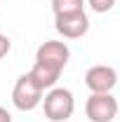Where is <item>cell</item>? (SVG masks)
Instances as JSON below:
<instances>
[{
  "label": "cell",
  "mask_w": 120,
  "mask_h": 122,
  "mask_svg": "<svg viewBox=\"0 0 120 122\" xmlns=\"http://www.w3.org/2000/svg\"><path fill=\"white\" fill-rule=\"evenodd\" d=\"M85 10V0H52V12L57 14H68V12H80Z\"/></svg>",
  "instance_id": "52a82bcc"
},
{
  "label": "cell",
  "mask_w": 120,
  "mask_h": 122,
  "mask_svg": "<svg viewBox=\"0 0 120 122\" xmlns=\"http://www.w3.org/2000/svg\"><path fill=\"white\" fill-rule=\"evenodd\" d=\"M85 115L90 122H113L118 115V101L113 94H90L85 101Z\"/></svg>",
  "instance_id": "5b68a950"
},
{
  "label": "cell",
  "mask_w": 120,
  "mask_h": 122,
  "mask_svg": "<svg viewBox=\"0 0 120 122\" xmlns=\"http://www.w3.org/2000/svg\"><path fill=\"white\" fill-rule=\"evenodd\" d=\"M43 110L45 117L49 122H66L75 110V99L73 92L66 87H52L47 89V94H43Z\"/></svg>",
  "instance_id": "6da1fadb"
},
{
  "label": "cell",
  "mask_w": 120,
  "mask_h": 122,
  "mask_svg": "<svg viewBox=\"0 0 120 122\" xmlns=\"http://www.w3.org/2000/svg\"><path fill=\"white\" fill-rule=\"evenodd\" d=\"M118 85V73L113 66H106V63H97L87 68L85 73V87L92 94H113Z\"/></svg>",
  "instance_id": "277c9868"
},
{
  "label": "cell",
  "mask_w": 120,
  "mask_h": 122,
  "mask_svg": "<svg viewBox=\"0 0 120 122\" xmlns=\"http://www.w3.org/2000/svg\"><path fill=\"white\" fill-rule=\"evenodd\" d=\"M10 49H12V40H10L5 33H0V59H5V56L10 54Z\"/></svg>",
  "instance_id": "9c48e42d"
},
{
  "label": "cell",
  "mask_w": 120,
  "mask_h": 122,
  "mask_svg": "<svg viewBox=\"0 0 120 122\" xmlns=\"http://www.w3.org/2000/svg\"><path fill=\"white\" fill-rule=\"evenodd\" d=\"M54 30L68 38V40H78L90 30V16L85 10L80 12H68V14H57L54 16Z\"/></svg>",
  "instance_id": "8992f818"
},
{
  "label": "cell",
  "mask_w": 120,
  "mask_h": 122,
  "mask_svg": "<svg viewBox=\"0 0 120 122\" xmlns=\"http://www.w3.org/2000/svg\"><path fill=\"white\" fill-rule=\"evenodd\" d=\"M85 5H90V10H94L97 14H104L115 7V0H85Z\"/></svg>",
  "instance_id": "ba28073f"
},
{
  "label": "cell",
  "mask_w": 120,
  "mask_h": 122,
  "mask_svg": "<svg viewBox=\"0 0 120 122\" xmlns=\"http://www.w3.org/2000/svg\"><path fill=\"white\" fill-rule=\"evenodd\" d=\"M68 59H71V49L61 40H45L35 52V63H43V66L59 71V73L66 68Z\"/></svg>",
  "instance_id": "3957f363"
},
{
  "label": "cell",
  "mask_w": 120,
  "mask_h": 122,
  "mask_svg": "<svg viewBox=\"0 0 120 122\" xmlns=\"http://www.w3.org/2000/svg\"><path fill=\"white\" fill-rule=\"evenodd\" d=\"M43 94H45V92L33 82V77H31L28 73H24V75L16 77L14 87H12V103H14L16 110L28 113V110H35V108L40 106Z\"/></svg>",
  "instance_id": "7a4b0ae2"
},
{
  "label": "cell",
  "mask_w": 120,
  "mask_h": 122,
  "mask_svg": "<svg viewBox=\"0 0 120 122\" xmlns=\"http://www.w3.org/2000/svg\"><path fill=\"white\" fill-rule=\"evenodd\" d=\"M0 122H12L10 110H7V108H2V106H0Z\"/></svg>",
  "instance_id": "30bf717a"
}]
</instances>
